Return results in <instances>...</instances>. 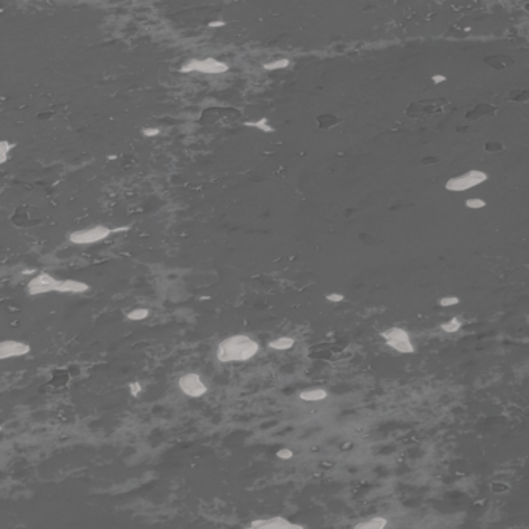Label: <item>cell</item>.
<instances>
[{"mask_svg":"<svg viewBox=\"0 0 529 529\" xmlns=\"http://www.w3.org/2000/svg\"><path fill=\"white\" fill-rule=\"evenodd\" d=\"M259 351L258 342L251 337L239 334L222 340L218 346V360L222 363L230 362H247L253 359Z\"/></svg>","mask_w":529,"mask_h":529,"instance_id":"obj_1","label":"cell"},{"mask_svg":"<svg viewBox=\"0 0 529 529\" xmlns=\"http://www.w3.org/2000/svg\"><path fill=\"white\" fill-rule=\"evenodd\" d=\"M90 289L87 283L78 281V280H56L50 273H39L34 277L28 284L27 290L30 295H42L50 292H59V293H84Z\"/></svg>","mask_w":529,"mask_h":529,"instance_id":"obj_2","label":"cell"},{"mask_svg":"<svg viewBox=\"0 0 529 529\" xmlns=\"http://www.w3.org/2000/svg\"><path fill=\"white\" fill-rule=\"evenodd\" d=\"M228 64L216 59V57H205V59H191L180 67V73H205V75H221L228 72Z\"/></svg>","mask_w":529,"mask_h":529,"instance_id":"obj_3","label":"cell"},{"mask_svg":"<svg viewBox=\"0 0 529 529\" xmlns=\"http://www.w3.org/2000/svg\"><path fill=\"white\" fill-rule=\"evenodd\" d=\"M110 234H113V228H109L106 225H95L87 230H78V231L70 233L69 241L76 245H90V244L104 241Z\"/></svg>","mask_w":529,"mask_h":529,"instance_id":"obj_4","label":"cell"},{"mask_svg":"<svg viewBox=\"0 0 529 529\" xmlns=\"http://www.w3.org/2000/svg\"><path fill=\"white\" fill-rule=\"evenodd\" d=\"M382 337L385 339L386 345L389 348H393L394 351H398L401 354H413L415 352V346L412 343V339L408 336V332L402 327H391L382 334Z\"/></svg>","mask_w":529,"mask_h":529,"instance_id":"obj_5","label":"cell"},{"mask_svg":"<svg viewBox=\"0 0 529 529\" xmlns=\"http://www.w3.org/2000/svg\"><path fill=\"white\" fill-rule=\"evenodd\" d=\"M487 180V174L484 171H469L464 172L461 175H456L453 179H450L445 183V189L447 191H455V192H461V191H467L477 185H481L483 182Z\"/></svg>","mask_w":529,"mask_h":529,"instance_id":"obj_6","label":"cell"},{"mask_svg":"<svg viewBox=\"0 0 529 529\" xmlns=\"http://www.w3.org/2000/svg\"><path fill=\"white\" fill-rule=\"evenodd\" d=\"M179 388L189 398H201L207 393V385L202 382L199 374H185L179 379Z\"/></svg>","mask_w":529,"mask_h":529,"instance_id":"obj_7","label":"cell"},{"mask_svg":"<svg viewBox=\"0 0 529 529\" xmlns=\"http://www.w3.org/2000/svg\"><path fill=\"white\" fill-rule=\"evenodd\" d=\"M442 106H448L445 101L442 100H435V101H421V103H415L408 107V115L415 116V118H422V116H430V115H436L439 112H442Z\"/></svg>","mask_w":529,"mask_h":529,"instance_id":"obj_8","label":"cell"},{"mask_svg":"<svg viewBox=\"0 0 529 529\" xmlns=\"http://www.w3.org/2000/svg\"><path fill=\"white\" fill-rule=\"evenodd\" d=\"M31 346L28 343L24 342H17V340H5L0 343V359L5 360L10 357H22L30 354Z\"/></svg>","mask_w":529,"mask_h":529,"instance_id":"obj_9","label":"cell"},{"mask_svg":"<svg viewBox=\"0 0 529 529\" xmlns=\"http://www.w3.org/2000/svg\"><path fill=\"white\" fill-rule=\"evenodd\" d=\"M250 526L254 529H304L301 524L292 523L283 517H273L269 520H253Z\"/></svg>","mask_w":529,"mask_h":529,"instance_id":"obj_10","label":"cell"},{"mask_svg":"<svg viewBox=\"0 0 529 529\" xmlns=\"http://www.w3.org/2000/svg\"><path fill=\"white\" fill-rule=\"evenodd\" d=\"M298 398L301 401L306 402H318L327 398V391L321 389V388H315V389H304L298 394Z\"/></svg>","mask_w":529,"mask_h":529,"instance_id":"obj_11","label":"cell"},{"mask_svg":"<svg viewBox=\"0 0 529 529\" xmlns=\"http://www.w3.org/2000/svg\"><path fill=\"white\" fill-rule=\"evenodd\" d=\"M388 520L385 517H373L366 521H362L354 526V529H385Z\"/></svg>","mask_w":529,"mask_h":529,"instance_id":"obj_12","label":"cell"},{"mask_svg":"<svg viewBox=\"0 0 529 529\" xmlns=\"http://www.w3.org/2000/svg\"><path fill=\"white\" fill-rule=\"evenodd\" d=\"M245 127H253V129H259L261 132H266V134H270V132H275V127L269 124V118H261L256 121H245L244 123Z\"/></svg>","mask_w":529,"mask_h":529,"instance_id":"obj_13","label":"cell"},{"mask_svg":"<svg viewBox=\"0 0 529 529\" xmlns=\"http://www.w3.org/2000/svg\"><path fill=\"white\" fill-rule=\"evenodd\" d=\"M295 345V340L292 337H280L277 340H272L269 343V348L275 349V351H287Z\"/></svg>","mask_w":529,"mask_h":529,"instance_id":"obj_14","label":"cell"},{"mask_svg":"<svg viewBox=\"0 0 529 529\" xmlns=\"http://www.w3.org/2000/svg\"><path fill=\"white\" fill-rule=\"evenodd\" d=\"M461 326H462L461 320L456 318V317H453V318H450L448 321L442 323V324H441V329L444 330V332H447V334H453V332H458V330L461 329Z\"/></svg>","mask_w":529,"mask_h":529,"instance_id":"obj_15","label":"cell"},{"mask_svg":"<svg viewBox=\"0 0 529 529\" xmlns=\"http://www.w3.org/2000/svg\"><path fill=\"white\" fill-rule=\"evenodd\" d=\"M148 317H149V310L145 309V307H142V309H134V310L127 312V315H126V318L130 320V321H142V320H145V318H148Z\"/></svg>","mask_w":529,"mask_h":529,"instance_id":"obj_16","label":"cell"},{"mask_svg":"<svg viewBox=\"0 0 529 529\" xmlns=\"http://www.w3.org/2000/svg\"><path fill=\"white\" fill-rule=\"evenodd\" d=\"M289 65H290V61H289V59H278V61H273V62L264 64L262 69H264V70H280V69L289 67Z\"/></svg>","mask_w":529,"mask_h":529,"instance_id":"obj_17","label":"cell"},{"mask_svg":"<svg viewBox=\"0 0 529 529\" xmlns=\"http://www.w3.org/2000/svg\"><path fill=\"white\" fill-rule=\"evenodd\" d=\"M16 145L13 143H10V142H7V140H2V142H0V163H7V160H8V152L14 148Z\"/></svg>","mask_w":529,"mask_h":529,"instance_id":"obj_18","label":"cell"},{"mask_svg":"<svg viewBox=\"0 0 529 529\" xmlns=\"http://www.w3.org/2000/svg\"><path fill=\"white\" fill-rule=\"evenodd\" d=\"M486 205H487V204H486L483 199H477V197L466 201V207L471 208V210H481V208H484Z\"/></svg>","mask_w":529,"mask_h":529,"instance_id":"obj_19","label":"cell"},{"mask_svg":"<svg viewBox=\"0 0 529 529\" xmlns=\"http://www.w3.org/2000/svg\"><path fill=\"white\" fill-rule=\"evenodd\" d=\"M439 306L442 307H450V306H455L459 303V298L458 297H444V298H439Z\"/></svg>","mask_w":529,"mask_h":529,"instance_id":"obj_20","label":"cell"},{"mask_svg":"<svg viewBox=\"0 0 529 529\" xmlns=\"http://www.w3.org/2000/svg\"><path fill=\"white\" fill-rule=\"evenodd\" d=\"M142 132H143L145 137L149 139V137H157V135L160 134V129H159V127H146V129H143Z\"/></svg>","mask_w":529,"mask_h":529,"instance_id":"obj_21","label":"cell"},{"mask_svg":"<svg viewBox=\"0 0 529 529\" xmlns=\"http://www.w3.org/2000/svg\"><path fill=\"white\" fill-rule=\"evenodd\" d=\"M129 391L132 396H139L142 393V385L139 382H130L129 383Z\"/></svg>","mask_w":529,"mask_h":529,"instance_id":"obj_22","label":"cell"},{"mask_svg":"<svg viewBox=\"0 0 529 529\" xmlns=\"http://www.w3.org/2000/svg\"><path fill=\"white\" fill-rule=\"evenodd\" d=\"M326 300L330 301V303H340V301L345 300V297H343L342 293H327V295H326Z\"/></svg>","mask_w":529,"mask_h":529,"instance_id":"obj_23","label":"cell"},{"mask_svg":"<svg viewBox=\"0 0 529 529\" xmlns=\"http://www.w3.org/2000/svg\"><path fill=\"white\" fill-rule=\"evenodd\" d=\"M277 456L281 458V459H290L293 456V452L289 450V448H281V450L277 452Z\"/></svg>","mask_w":529,"mask_h":529,"instance_id":"obj_24","label":"cell"},{"mask_svg":"<svg viewBox=\"0 0 529 529\" xmlns=\"http://www.w3.org/2000/svg\"><path fill=\"white\" fill-rule=\"evenodd\" d=\"M500 149H503V146H501V145H497V143H487V145H486V151H492V152H495V151H500Z\"/></svg>","mask_w":529,"mask_h":529,"instance_id":"obj_25","label":"cell"},{"mask_svg":"<svg viewBox=\"0 0 529 529\" xmlns=\"http://www.w3.org/2000/svg\"><path fill=\"white\" fill-rule=\"evenodd\" d=\"M445 80H447V78H445V76H442V75H433V76H432V83H433V84L444 83Z\"/></svg>","mask_w":529,"mask_h":529,"instance_id":"obj_26","label":"cell"},{"mask_svg":"<svg viewBox=\"0 0 529 529\" xmlns=\"http://www.w3.org/2000/svg\"><path fill=\"white\" fill-rule=\"evenodd\" d=\"M225 25V22L224 21H213V22H210L208 24V27L210 28H219V27H224Z\"/></svg>","mask_w":529,"mask_h":529,"instance_id":"obj_27","label":"cell"},{"mask_svg":"<svg viewBox=\"0 0 529 529\" xmlns=\"http://www.w3.org/2000/svg\"><path fill=\"white\" fill-rule=\"evenodd\" d=\"M422 163H424V165H428V163H436V159H433V157H430V159H424V160H422Z\"/></svg>","mask_w":529,"mask_h":529,"instance_id":"obj_28","label":"cell"},{"mask_svg":"<svg viewBox=\"0 0 529 529\" xmlns=\"http://www.w3.org/2000/svg\"><path fill=\"white\" fill-rule=\"evenodd\" d=\"M244 529H254V527H251V526H247V527H244Z\"/></svg>","mask_w":529,"mask_h":529,"instance_id":"obj_29","label":"cell"}]
</instances>
